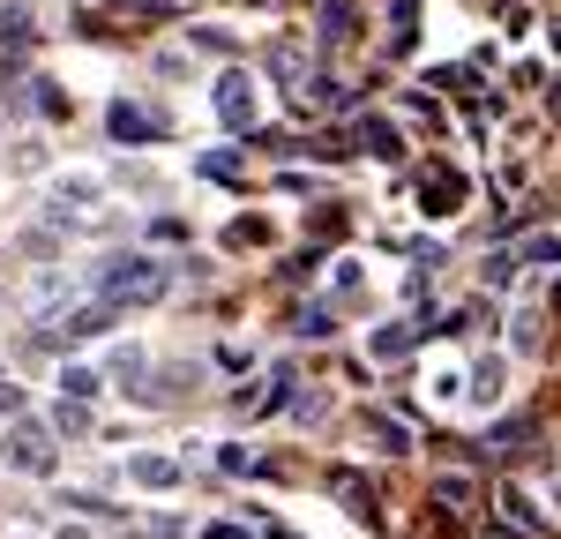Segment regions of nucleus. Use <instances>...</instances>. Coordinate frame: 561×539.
Here are the masks:
<instances>
[{"label":"nucleus","instance_id":"nucleus-7","mask_svg":"<svg viewBox=\"0 0 561 539\" xmlns=\"http://www.w3.org/2000/svg\"><path fill=\"white\" fill-rule=\"evenodd\" d=\"M128 472L142 480V488H173V480H180V465H173V457H135Z\"/></svg>","mask_w":561,"mask_h":539},{"label":"nucleus","instance_id":"nucleus-9","mask_svg":"<svg viewBox=\"0 0 561 539\" xmlns=\"http://www.w3.org/2000/svg\"><path fill=\"white\" fill-rule=\"evenodd\" d=\"M472 398H502V359H479V375H472Z\"/></svg>","mask_w":561,"mask_h":539},{"label":"nucleus","instance_id":"nucleus-11","mask_svg":"<svg viewBox=\"0 0 561 539\" xmlns=\"http://www.w3.org/2000/svg\"><path fill=\"white\" fill-rule=\"evenodd\" d=\"M322 38H352V8H345V0L322 8Z\"/></svg>","mask_w":561,"mask_h":539},{"label":"nucleus","instance_id":"nucleus-6","mask_svg":"<svg viewBox=\"0 0 561 539\" xmlns=\"http://www.w3.org/2000/svg\"><path fill=\"white\" fill-rule=\"evenodd\" d=\"M359 142H367L375 158H397V150H404V135L389 128V121H359Z\"/></svg>","mask_w":561,"mask_h":539},{"label":"nucleus","instance_id":"nucleus-5","mask_svg":"<svg viewBox=\"0 0 561 539\" xmlns=\"http://www.w3.org/2000/svg\"><path fill=\"white\" fill-rule=\"evenodd\" d=\"M270 76H277L285 90H300L307 83V53L300 45H270Z\"/></svg>","mask_w":561,"mask_h":539},{"label":"nucleus","instance_id":"nucleus-10","mask_svg":"<svg viewBox=\"0 0 561 539\" xmlns=\"http://www.w3.org/2000/svg\"><path fill=\"white\" fill-rule=\"evenodd\" d=\"M389 23H397V53H412V38H420V8H412V0H404V8H397V15H389Z\"/></svg>","mask_w":561,"mask_h":539},{"label":"nucleus","instance_id":"nucleus-2","mask_svg":"<svg viewBox=\"0 0 561 539\" xmlns=\"http://www.w3.org/2000/svg\"><path fill=\"white\" fill-rule=\"evenodd\" d=\"M210 105H217V121H225V128H255V83H248L240 68H232V76H217Z\"/></svg>","mask_w":561,"mask_h":539},{"label":"nucleus","instance_id":"nucleus-13","mask_svg":"<svg viewBox=\"0 0 561 539\" xmlns=\"http://www.w3.org/2000/svg\"><path fill=\"white\" fill-rule=\"evenodd\" d=\"M195 173H203V180H232V173H240V158H232V150H210Z\"/></svg>","mask_w":561,"mask_h":539},{"label":"nucleus","instance_id":"nucleus-1","mask_svg":"<svg viewBox=\"0 0 561 539\" xmlns=\"http://www.w3.org/2000/svg\"><path fill=\"white\" fill-rule=\"evenodd\" d=\"M173 285V270L150 263V255H113V263L98 270V300H113V308H135V300H158Z\"/></svg>","mask_w":561,"mask_h":539},{"label":"nucleus","instance_id":"nucleus-4","mask_svg":"<svg viewBox=\"0 0 561 539\" xmlns=\"http://www.w3.org/2000/svg\"><path fill=\"white\" fill-rule=\"evenodd\" d=\"M113 135H121V142H150V135H165V121H150V113H135V105H113Z\"/></svg>","mask_w":561,"mask_h":539},{"label":"nucleus","instance_id":"nucleus-8","mask_svg":"<svg viewBox=\"0 0 561 539\" xmlns=\"http://www.w3.org/2000/svg\"><path fill=\"white\" fill-rule=\"evenodd\" d=\"M60 390H68V398H76V404H90V398H98V390H105V382H98L90 367H68V375H60Z\"/></svg>","mask_w":561,"mask_h":539},{"label":"nucleus","instance_id":"nucleus-3","mask_svg":"<svg viewBox=\"0 0 561 539\" xmlns=\"http://www.w3.org/2000/svg\"><path fill=\"white\" fill-rule=\"evenodd\" d=\"M8 465H15V472H53V435L23 420V427L8 435Z\"/></svg>","mask_w":561,"mask_h":539},{"label":"nucleus","instance_id":"nucleus-14","mask_svg":"<svg viewBox=\"0 0 561 539\" xmlns=\"http://www.w3.org/2000/svg\"><path fill=\"white\" fill-rule=\"evenodd\" d=\"M15 412H23V390H15V382H0V420H15Z\"/></svg>","mask_w":561,"mask_h":539},{"label":"nucleus","instance_id":"nucleus-12","mask_svg":"<svg viewBox=\"0 0 561 539\" xmlns=\"http://www.w3.org/2000/svg\"><path fill=\"white\" fill-rule=\"evenodd\" d=\"M397 353H412V330H404V322H397V330H382V337H375V359H397Z\"/></svg>","mask_w":561,"mask_h":539}]
</instances>
